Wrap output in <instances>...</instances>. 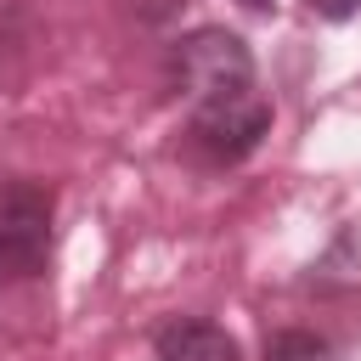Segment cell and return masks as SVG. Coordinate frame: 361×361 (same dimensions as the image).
Masks as SVG:
<instances>
[{"label": "cell", "instance_id": "obj_1", "mask_svg": "<svg viewBox=\"0 0 361 361\" xmlns=\"http://www.w3.org/2000/svg\"><path fill=\"white\" fill-rule=\"evenodd\" d=\"M169 79L175 90L197 107H214V102H237V96H254V56L237 34L226 28H197L186 39H175L169 51Z\"/></svg>", "mask_w": 361, "mask_h": 361}, {"label": "cell", "instance_id": "obj_3", "mask_svg": "<svg viewBox=\"0 0 361 361\" xmlns=\"http://www.w3.org/2000/svg\"><path fill=\"white\" fill-rule=\"evenodd\" d=\"M271 130V102L254 90V96H237V102H214V107H197L192 113V135L214 152V158H248Z\"/></svg>", "mask_w": 361, "mask_h": 361}, {"label": "cell", "instance_id": "obj_6", "mask_svg": "<svg viewBox=\"0 0 361 361\" xmlns=\"http://www.w3.org/2000/svg\"><path fill=\"white\" fill-rule=\"evenodd\" d=\"M310 6H316V17H327V23H344V17L361 11V0H310Z\"/></svg>", "mask_w": 361, "mask_h": 361}, {"label": "cell", "instance_id": "obj_7", "mask_svg": "<svg viewBox=\"0 0 361 361\" xmlns=\"http://www.w3.org/2000/svg\"><path fill=\"white\" fill-rule=\"evenodd\" d=\"M237 6H248V11H271L276 0H237Z\"/></svg>", "mask_w": 361, "mask_h": 361}, {"label": "cell", "instance_id": "obj_4", "mask_svg": "<svg viewBox=\"0 0 361 361\" xmlns=\"http://www.w3.org/2000/svg\"><path fill=\"white\" fill-rule=\"evenodd\" d=\"M158 361H237V338L220 322L180 316L158 333Z\"/></svg>", "mask_w": 361, "mask_h": 361}, {"label": "cell", "instance_id": "obj_5", "mask_svg": "<svg viewBox=\"0 0 361 361\" xmlns=\"http://www.w3.org/2000/svg\"><path fill=\"white\" fill-rule=\"evenodd\" d=\"M265 361H327V344H322L316 333L282 327V333H271V344H265Z\"/></svg>", "mask_w": 361, "mask_h": 361}, {"label": "cell", "instance_id": "obj_2", "mask_svg": "<svg viewBox=\"0 0 361 361\" xmlns=\"http://www.w3.org/2000/svg\"><path fill=\"white\" fill-rule=\"evenodd\" d=\"M51 214H56L51 186L28 180V175H0V282L45 271Z\"/></svg>", "mask_w": 361, "mask_h": 361}]
</instances>
